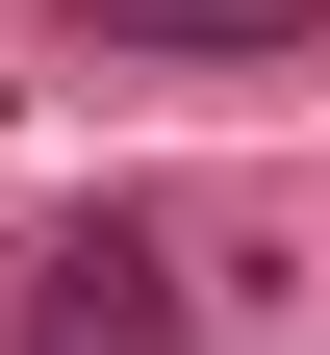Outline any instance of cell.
I'll return each mask as SVG.
<instances>
[{
	"instance_id": "6da1fadb",
	"label": "cell",
	"mask_w": 330,
	"mask_h": 355,
	"mask_svg": "<svg viewBox=\"0 0 330 355\" xmlns=\"http://www.w3.org/2000/svg\"><path fill=\"white\" fill-rule=\"evenodd\" d=\"M26 355H178V229H153V203L26 254Z\"/></svg>"
},
{
	"instance_id": "7a4b0ae2",
	"label": "cell",
	"mask_w": 330,
	"mask_h": 355,
	"mask_svg": "<svg viewBox=\"0 0 330 355\" xmlns=\"http://www.w3.org/2000/svg\"><path fill=\"white\" fill-rule=\"evenodd\" d=\"M76 51H330V0H76Z\"/></svg>"
}]
</instances>
